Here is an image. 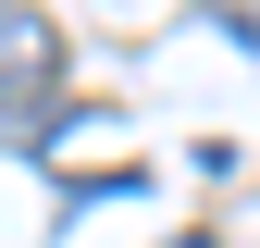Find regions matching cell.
Masks as SVG:
<instances>
[{
  "label": "cell",
  "mask_w": 260,
  "mask_h": 248,
  "mask_svg": "<svg viewBox=\"0 0 260 248\" xmlns=\"http://www.w3.org/2000/svg\"><path fill=\"white\" fill-rule=\"evenodd\" d=\"M174 248H211V236H174Z\"/></svg>",
  "instance_id": "3"
},
{
  "label": "cell",
  "mask_w": 260,
  "mask_h": 248,
  "mask_svg": "<svg viewBox=\"0 0 260 248\" xmlns=\"http://www.w3.org/2000/svg\"><path fill=\"white\" fill-rule=\"evenodd\" d=\"M38 75H62V25L38 0H0V87H38Z\"/></svg>",
  "instance_id": "1"
},
{
  "label": "cell",
  "mask_w": 260,
  "mask_h": 248,
  "mask_svg": "<svg viewBox=\"0 0 260 248\" xmlns=\"http://www.w3.org/2000/svg\"><path fill=\"white\" fill-rule=\"evenodd\" d=\"M211 25H223V38H248V50H260V0H211Z\"/></svg>",
  "instance_id": "2"
}]
</instances>
